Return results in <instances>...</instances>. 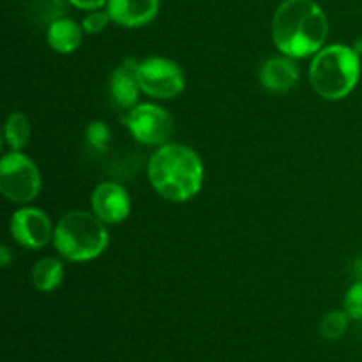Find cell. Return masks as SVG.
Masks as SVG:
<instances>
[{"label": "cell", "mask_w": 362, "mask_h": 362, "mask_svg": "<svg viewBox=\"0 0 362 362\" xmlns=\"http://www.w3.org/2000/svg\"><path fill=\"white\" fill-rule=\"evenodd\" d=\"M73 6L80 7V9H87V11H94V9H101L103 6H106L108 0H67Z\"/></svg>", "instance_id": "20"}, {"label": "cell", "mask_w": 362, "mask_h": 362, "mask_svg": "<svg viewBox=\"0 0 362 362\" xmlns=\"http://www.w3.org/2000/svg\"><path fill=\"white\" fill-rule=\"evenodd\" d=\"M32 285L39 292H53L59 288L64 281V265L62 262L53 257L41 258L34 264L30 272Z\"/></svg>", "instance_id": "14"}, {"label": "cell", "mask_w": 362, "mask_h": 362, "mask_svg": "<svg viewBox=\"0 0 362 362\" xmlns=\"http://www.w3.org/2000/svg\"><path fill=\"white\" fill-rule=\"evenodd\" d=\"M133 60L134 59H126L120 66H117L115 69L112 71V74H110V99H112V103L117 108L124 110V112H129L131 108L136 106L138 94H140L141 90L140 85H138L136 76H134Z\"/></svg>", "instance_id": "11"}, {"label": "cell", "mask_w": 362, "mask_h": 362, "mask_svg": "<svg viewBox=\"0 0 362 362\" xmlns=\"http://www.w3.org/2000/svg\"><path fill=\"white\" fill-rule=\"evenodd\" d=\"M147 175L151 186L165 200L182 204L200 193L204 163L187 145L165 144L148 159Z\"/></svg>", "instance_id": "2"}, {"label": "cell", "mask_w": 362, "mask_h": 362, "mask_svg": "<svg viewBox=\"0 0 362 362\" xmlns=\"http://www.w3.org/2000/svg\"><path fill=\"white\" fill-rule=\"evenodd\" d=\"M361 78V55L354 46H324L311 60L310 80L315 92L329 101L345 99Z\"/></svg>", "instance_id": "3"}, {"label": "cell", "mask_w": 362, "mask_h": 362, "mask_svg": "<svg viewBox=\"0 0 362 362\" xmlns=\"http://www.w3.org/2000/svg\"><path fill=\"white\" fill-rule=\"evenodd\" d=\"M327 34V16L313 0H285L272 20V41L290 59L317 55Z\"/></svg>", "instance_id": "1"}, {"label": "cell", "mask_w": 362, "mask_h": 362, "mask_svg": "<svg viewBox=\"0 0 362 362\" xmlns=\"http://www.w3.org/2000/svg\"><path fill=\"white\" fill-rule=\"evenodd\" d=\"M110 21H112V18H110L108 11L94 9L92 13H88L87 16L83 18L81 27H83V30L87 32V34H99L101 30H105L106 25H108Z\"/></svg>", "instance_id": "19"}, {"label": "cell", "mask_w": 362, "mask_h": 362, "mask_svg": "<svg viewBox=\"0 0 362 362\" xmlns=\"http://www.w3.org/2000/svg\"><path fill=\"white\" fill-rule=\"evenodd\" d=\"M106 11L113 23L124 28H138L158 16L159 0H108Z\"/></svg>", "instance_id": "10"}, {"label": "cell", "mask_w": 362, "mask_h": 362, "mask_svg": "<svg viewBox=\"0 0 362 362\" xmlns=\"http://www.w3.org/2000/svg\"><path fill=\"white\" fill-rule=\"evenodd\" d=\"M41 191V173L21 151H11L0 161V193L14 204H28Z\"/></svg>", "instance_id": "5"}, {"label": "cell", "mask_w": 362, "mask_h": 362, "mask_svg": "<svg viewBox=\"0 0 362 362\" xmlns=\"http://www.w3.org/2000/svg\"><path fill=\"white\" fill-rule=\"evenodd\" d=\"M131 136L144 145H165L173 131L172 117L161 106L141 103L124 115Z\"/></svg>", "instance_id": "7"}, {"label": "cell", "mask_w": 362, "mask_h": 362, "mask_svg": "<svg viewBox=\"0 0 362 362\" xmlns=\"http://www.w3.org/2000/svg\"><path fill=\"white\" fill-rule=\"evenodd\" d=\"M349 318L346 311H331V313L325 315L320 322L322 338L331 339V341L341 338L349 327Z\"/></svg>", "instance_id": "16"}, {"label": "cell", "mask_w": 362, "mask_h": 362, "mask_svg": "<svg viewBox=\"0 0 362 362\" xmlns=\"http://www.w3.org/2000/svg\"><path fill=\"white\" fill-rule=\"evenodd\" d=\"M0 255H2V267H7V265H9V260H11L9 247L2 246V251H0Z\"/></svg>", "instance_id": "21"}, {"label": "cell", "mask_w": 362, "mask_h": 362, "mask_svg": "<svg viewBox=\"0 0 362 362\" xmlns=\"http://www.w3.org/2000/svg\"><path fill=\"white\" fill-rule=\"evenodd\" d=\"M4 138L11 151H23L30 140V120L25 113L13 112L7 117Z\"/></svg>", "instance_id": "15"}, {"label": "cell", "mask_w": 362, "mask_h": 362, "mask_svg": "<svg viewBox=\"0 0 362 362\" xmlns=\"http://www.w3.org/2000/svg\"><path fill=\"white\" fill-rule=\"evenodd\" d=\"M345 311L354 320H362V279L354 283L346 292Z\"/></svg>", "instance_id": "18"}, {"label": "cell", "mask_w": 362, "mask_h": 362, "mask_svg": "<svg viewBox=\"0 0 362 362\" xmlns=\"http://www.w3.org/2000/svg\"><path fill=\"white\" fill-rule=\"evenodd\" d=\"M46 39L53 52L60 53V55H67L78 49L83 39V27L76 23V21L69 20V18H59L53 23L48 25V32H46Z\"/></svg>", "instance_id": "13"}, {"label": "cell", "mask_w": 362, "mask_h": 362, "mask_svg": "<svg viewBox=\"0 0 362 362\" xmlns=\"http://www.w3.org/2000/svg\"><path fill=\"white\" fill-rule=\"evenodd\" d=\"M85 138L92 148H95L98 152H106L110 145V127L101 120H94L87 126Z\"/></svg>", "instance_id": "17"}, {"label": "cell", "mask_w": 362, "mask_h": 362, "mask_svg": "<svg viewBox=\"0 0 362 362\" xmlns=\"http://www.w3.org/2000/svg\"><path fill=\"white\" fill-rule=\"evenodd\" d=\"M134 76L141 92L156 99H173L186 87L182 67L165 57H148L136 62L133 60Z\"/></svg>", "instance_id": "6"}, {"label": "cell", "mask_w": 362, "mask_h": 362, "mask_svg": "<svg viewBox=\"0 0 362 362\" xmlns=\"http://www.w3.org/2000/svg\"><path fill=\"white\" fill-rule=\"evenodd\" d=\"M94 212L73 211L64 216L53 232V244L69 262H90L108 247V230Z\"/></svg>", "instance_id": "4"}, {"label": "cell", "mask_w": 362, "mask_h": 362, "mask_svg": "<svg viewBox=\"0 0 362 362\" xmlns=\"http://www.w3.org/2000/svg\"><path fill=\"white\" fill-rule=\"evenodd\" d=\"M354 276L357 278V281L362 279V260H357L356 264H354Z\"/></svg>", "instance_id": "22"}, {"label": "cell", "mask_w": 362, "mask_h": 362, "mask_svg": "<svg viewBox=\"0 0 362 362\" xmlns=\"http://www.w3.org/2000/svg\"><path fill=\"white\" fill-rule=\"evenodd\" d=\"M55 228L52 226L48 214L41 209H18L11 218V235L27 250H41L53 239Z\"/></svg>", "instance_id": "8"}, {"label": "cell", "mask_w": 362, "mask_h": 362, "mask_svg": "<svg viewBox=\"0 0 362 362\" xmlns=\"http://www.w3.org/2000/svg\"><path fill=\"white\" fill-rule=\"evenodd\" d=\"M354 49H356V52L359 53V55H362V37L356 42V45H354Z\"/></svg>", "instance_id": "23"}, {"label": "cell", "mask_w": 362, "mask_h": 362, "mask_svg": "<svg viewBox=\"0 0 362 362\" xmlns=\"http://www.w3.org/2000/svg\"><path fill=\"white\" fill-rule=\"evenodd\" d=\"M92 212L106 225H119L131 212V198L120 184L101 182L90 198Z\"/></svg>", "instance_id": "9"}, {"label": "cell", "mask_w": 362, "mask_h": 362, "mask_svg": "<svg viewBox=\"0 0 362 362\" xmlns=\"http://www.w3.org/2000/svg\"><path fill=\"white\" fill-rule=\"evenodd\" d=\"M299 80V69L290 57H276L264 62L260 69V83L265 90L285 92Z\"/></svg>", "instance_id": "12"}]
</instances>
